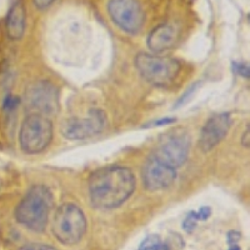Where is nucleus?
I'll return each instance as SVG.
<instances>
[{"label":"nucleus","mask_w":250,"mask_h":250,"mask_svg":"<svg viewBox=\"0 0 250 250\" xmlns=\"http://www.w3.org/2000/svg\"><path fill=\"white\" fill-rule=\"evenodd\" d=\"M53 140V123L50 118L31 113L24 119L19 133L20 146L26 154H39Z\"/></svg>","instance_id":"nucleus-5"},{"label":"nucleus","mask_w":250,"mask_h":250,"mask_svg":"<svg viewBox=\"0 0 250 250\" xmlns=\"http://www.w3.org/2000/svg\"><path fill=\"white\" fill-rule=\"evenodd\" d=\"M106 126V115L103 110L93 109L86 118H71L62 123V137L69 140H83L102 133Z\"/></svg>","instance_id":"nucleus-8"},{"label":"nucleus","mask_w":250,"mask_h":250,"mask_svg":"<svg viewBox=\"0 0 250 250\" xmlns=\"http://www.w3.org/2000/svg\"><path fill=\"white\" fill-rule=\"evenodd\" d=\"M174 122H175V119H173V118H165V119H160L154 122V125H155V126H162V125H168Z\"/></svg>","instance_id":"nucleus-23"},{"label":"nucleus","mask_w":250,"mask_h":250,"mask_svg":"<svg viewBox=\"0 0 250 250\" xmlns=\"http://www.w3.org/2000/svg\"><path fill=\"white\" fill-rule=\"evenodd\" d=\"M231 126V118L228 113L216 114L207 120L199 137V148L204 153L213 150L227 137Z\"/></svg>","instance_id":"nucleus-11"},{"label":"nucleus","mask_w":250,"mask_h":250,"mask_svg":"<svg viewBox=\"0 0 250 250\" xmlns=\"http://www.w3.org/2000/svg\"><path fill=\"white\" fill-rule=\"evenodd\" d=\"M240 240V233L238 231H229L227 235V242L229 245L238 244V242Z\"/></svg>","instance_id":"nucleus-22"},{"label":"nucleus","mask_w":250,"mask_h":250,"mask_svg":"<svg viewBox=\"0 0 250 250\" xmlns=\"http://www.w3.org/2000/svg\"><path fill=\"white\" fill-rule=\"evenodd\" d=\"M229 250H242V249H240V247H239L238 244H234V245H230Z\"/></svg>","instance_id":"nucleus-25"},{"label":"nucleus","mask_w":250,"mask_h":250,"mask_svg":"<svg viewBox=\"0 0 250 250\" xmlns=\"http://www.w3.org/2000/svg\"><path fill=\"white\" fill-rule=\"evenodd\" d=\"M196 222H198L196 213L195 211H191V213L188 214L185 220L183 222V229H184L188 234H191L194 231V229L196 228Z\"/></svg>","instance_id":"nucleus-16"},{"label":"nucleus","mask_w":250,"mask_h":250,"mask_svg":"<svg viewBox=\"0 0 250 250\" xmlns=\"http://www.w3.org/2000/svg\"><path fill=\"white\" fill-rule=\"evenodd\" d=\"M108 14L120 30L128 34H138L145 21V13L139 0H109Z\"/></svg>","instance_id":"nucleus-7"},{"label":"nucleus","mask_w":250,"mask_h":250,"mask_svg":"<svg viewBox=\"0 0 250 250\" xmlns=\"http://www.w3.org/2000/svg\"><path fill=\"white\" fill-rule=\"evenodd\" d=\"M198 88H199V83H196V84H193V85L190 86V88L188 89V91H185L184 94H183V97L180 98L179 100H178V103L175 104V108H180V106L185 105L188 102L190 99H193V97L195 95L196 90H198Z\"/></svg>","instance_id":"nucleus-15"},{"label":"nucleus","mask_w":250,"mask_h":250,"mask_svg":"<svg viewBox=\"0 0 250 250\" xmlns=\"http://www.w3.org/2000/svg\"><path fill=\"white\" fill-rule=\"evenodd\" d=\"M190 145V135L187 130L174 129L163 135L153 155L176 169L187 162Z\"/></svg>","instance_id":"nucleus-6"},{"label":"nucleus","mask_w":250,"mask_h":250,"mask_svg":"<svg viewBox=\"0 0 250 250\" xmlns=\"http://www.w3.org/2000/svg\"><path fill=\"white\" fill-rule=\"evenodd\" d=\"M18 102H19V99H18L17 97L8 95V97L5 98V100H4V108L8 109V110H13L14 108H17Z\"/></svg>","instance_id":"nucleus-19"},{"label":"nucleus","mask_w":250,"mask_h":250,"mask_svg":"<svg viewBox=\"0 0 250 250\" xmlns=\"http://www.w3.org/2000/svg\"><path fill=\"white\" fill-rule=\"evenodd\" d=\"M242 144L244 146H249V128H247V130L243 133V137H242Z\"/></svg>","instance_id":"nucleus-24"},{"label":"nucleus","mask_w":250,"mask_h":250,"mask_svg":"<svg viewBox=\"0 0 250 250\" xmlns=\"http://www.w3.org/2000/svg\"><path fill=\"white\" fill-rule=\"evenodd\" d=\"M85 214L73 203L60 205L53 219V234L64 245H75L86 233Z\"/></svg>","instance_id":"nucleus-3"},{"label":"nucleus","mask_w":250,"mask_h":250,"mask_svg":"<svg viewBox=\"0 0 250 250\" xmlns=\"http://www.w3.org/2000/svg\"><path fill=\"white\" fill-rule=\"evenodd\" d=\"M6 34L10 39L19 40L23 38L26 28V10L23 0H14L6 14Z\"/></svg>","instance_id":"nucleus-13"},{"label":"nucleus","mask_w":250,"mask_h":250,"mask_svg":"<svg viewBox=\"0 0 250 250\" xmlns=\"http://www.w3.org/2000/svg\"><path fill=\"white\" fill-rule=\"evenodd\" d=\"M25 104L33 113L45 117L54 115L59 111V93L50 82H38L25 93Z\"/></svg>","instance_id":"nucleus-9"},{"label":"nucleus","mask_w":250,"mask_h":250,"mask_svg":"<svg viewBox=\"0 0 250 250\" xmlns=\"http://www.w3.org/2000/svg\"><path fill=\"white\" fill-rule=\"evenodd\" d=\"M135 176L126 167L109 165L89 178L91 204L98 209H114L125 203L135 190Z\"/></svg>","instance_id":"nucleus-1"},{"label":"nucleus","mask_w":250,"mask_h":250,"mask_svg":"<svg viewBox=\"0 0 250 250\" xmlns=\"http://www.w3.org/2000/svg\"><path fill=\"white\" fill-rule=\"evenodd\" d=\"M142 179L148 190H164L175 182L176 169L151 155L143 167Z\"/></svg>","instance_id":"nucleus-10"},{"label":"nucleus","mask_w":250,"mask_h":250,"mask_svg":"<svg viewBox=\"0 0 250 250\" xmlns=\"http://www.w3.org/2000/svg\"><path fill=\"white\" fill-rule=\"evenodd\" d=\"M18 250H57L54 247L49 244H42V243H33V244H26L19 248Z\"/></svg>","instance_id":"nucleus-17"},{"label":"nucleus","mask_w":250,"mask_h":250,"mask_svg":"<svg viewBox=\"0 0 250 250\" xmlns=\"http://www.w3.org/2000/svg\"><path fill=\"white\" fill-rule=\"evenodd\" d=\"M54 1L55 0H33L34 6L39 9V10H44V9L49 8Z\"/></svg>","instance_id":"nucleus-21"},{"label":"nucleus","mask_w":250,"mask_h":250,"mask_svg":"<svg viewBox=\"0 0 250 250\" xmlns=\"http://www.w3.org/2000/svg\"><path fill=\"white\" fill-rule=\"evenodd\" d=\"M234 70L236 74H239L243 78H249V66L247 64H242V62H234Z\"/></svg>","instance_id":"nucleus-18"},{"label":"nucleus","mask_w":250,"mask_h":250,"mask_svg":"<svg viewBox=\"0 0 250 250\" xmlns=\"http://www.w3.org/2000/svg\"><path fill=\"white\" fill-rule=\"evenodd\" d=\"M176 39H178V31L173 25L160 24L150 31L146 43L154 54H159L173 48L176 43Z\"/></svg>","instance_id":"nucleus-12"},{"label":"nucleus","mask_w":250,"mask_h":250,"mask_svg":"<svg viewBox=\"0 0 250 250\" xmlns=\"http://www.w3.org/2000/svg\"><path fill=\"white\" fill-rule=\"evenodd\" d=\"M134 62L139 74L155 86L170 85L180 71V62L170 57L139 53Z\"/></svg>","instance_id":"nucleus-4"},{"label":"nucleus","mask_w":250,"mask_h":250,"mask_svg":"<svg viewBox=\"0 0 250 250\" xmlns=\"http://www.w3.org/2000/svg\"><path fill=\"white\" fill-rule=\"evenodd\" d=\"M195 213L198 220H207V219L211 215V209L209 207H203L200 208L199 210L195 211Z\"/></svg>","instance_id":"nucleus-20"},{"label":"nucleus","mask_w":250,"mask_h":250,"mask_svg":"<svg viewBox=\"0 0 250 250\" xmlns=\"http://www.w3.org/2000/svg\"><path fill=\"white\" fill-rule=\"evenodd\" d=\"M54 204L50 190L44 185H34L14 210L15 220L35 233H43Z\"/></svg>","instance_id":"nucleus-2"},{"label":"nucleus","mask_w":250,"mask_h":250,"mask_svg":"<svg viewBox=\"0 0 250 250\" xmlns=\"http://www.w3.org/2000/svg\"><path fill=\"white\" fill-rule=\"evenodd\" d=\"M138 250H170V247L163 242L159 235H149L140 243Z\"/></svg>","instance_id":"nucleus-14"}]
</instances>
